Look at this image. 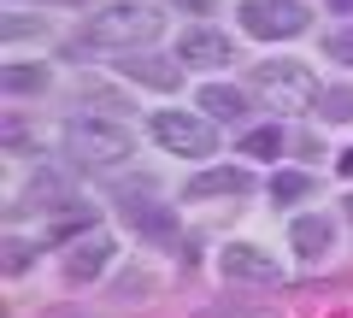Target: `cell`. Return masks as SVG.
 Wrapping results in <instances>:
<instances>
[{"label": "cell", "mask_w": 353, "mask_h": 318, "mask_svg": "<svg viewBox=\"0 0 353 318\" xmlns=\"http://www.w3.org/2000/svg\"><path fill=\"white\" fill-rule=\"evenodd\" d=\"M165 30V18H159V6H106L101 18H88L83 24V41L88 48H148L153 36Z\"/></svg>", "instance_id": "1"}, {"label": "cell", "mask_w": 353, "mask_h": 318, "mask_svg": "<svg viewBox=\"0 0 353 318\" xmlns=\"http://www.w3.org/2000/svg\"><path fill=\"white\" fill-rule=\"evenodd\" d=\"M253 89L277 112H301L306 101H318V77L301 59H265V65H253Z\"/></svg>", "instance_id": "2"}, {"label": "cell", "mask_w": 353, "mask_h": 318, "mask_svg": "<svg viewBox=\"0 0 353 318\" xmlns=\"http://www.w3.org/2000/svg\"><path fill=\"white\" fill-rule=\"evenodd\" d=\"M65 148L77 159H88V166H118V159L136 153V136L124 124H112V118H71L65 124Z\"/></svg>", "instance_id": "3"}, {"label": "cell", "mask_w": 353, "mask_h": 318, "mask_svg": "<svg viewBox=\"0 0 353 318\" xmlns=\"http://www.w3.org/2000/svg\"><path fill=\"white\" fill-rule=\"evenodd\" d=\"M306 6L301 0H241V24H248V36H265V41H289L306 30Z\"/></svg>", "instance_id": "4"}, {"label": "cell", "mask_w": 353, "mask_h": 318, "mask_svg": "<svg viewBox=\"0 0 353 318\" xmlns=\"http://www.w3.org/2000/svg\"><path fill=\"white\" fill-rule=\"evenodd\" d=\"M153 141L171 148V153H183V159H206V153L218 148L212 124L194 118V112H153Z\"/></svg>", "instance_id": "5"}, {"label": "cell", "mask_w": 353, "mask_h": 318, "mask_svg": "<svg viewBox=\"0 0 353 318\" xmlns=\"http://www.w3.org/2000/svg\"><path fill=\"white\" fill-rule=\"evenodd\" d=\"M218 271H224V277H236V283H277V277H283L277 259L259 254V248H248V242H230L224 254H218Z\"/></svg>", "instance_id": "6"}, {"label": "cell", "mask_w": 353, "mask_h": 318, "mask_svg": "<svg viewBox=\"0 0 353 318\" xmlns=\"http://www.w3.org/2000/svg\"><path fill=\"white\" fill-rule=\"evenodd\" d=\"M106 259H112V242L94 230L88 242H71V254H65V277H71V283H88V277H101V271H106Z\"/></svg>", "instance_id": "7"}, {"label": "cell", "mask_w": 353, "mask_h": 318, "mask_svg": "<svg viewBox=\"0 0 353 318\" xmlns=\"http://www.w3.org/2000/svg\"><path fill=\"white\" fill-rule=\"evenodd\" d=\"M253 189V177L241 166H224V171H201V177L189 183V201H218V195H230V201H241V195Z\"/></svg>", "instance_id": "8"}, {"label": "cell", "mask_w": 353, "mask_h": 318, "mask_svg": "<svg viewBox=\"0 0 353 318\" xmlns=\"http://www.w3.org/2000/svg\"><path fill=\"white\" fill-rule=\"evenodd\" d=\"M176 59L183 65H230V36H218V30H189V36L176 41Z\"/></svg>", "instance_id": "9"}, {"label": "cell", "mask_w": 353, "mask_h": 318, "mask_svg": "<svg viewBox=\"0 0 353 318\" xmlns=\"http://www.w3.org/2000/svg\"><path fill=\"white\" fill-rule=\"evenodd\" d=\"M201 112L206 118H224V124H241V118H248V95L230 89V83H206V89H201Z\"/></svg>", "instance_id": "10"}, {"label": "cell", "mask_w": 353, "mask_h": 318, "mask_svg": "<svg viewBox=\"0 0 353 318\" xmlns=\"http://www.w3.org/2000/svg\"><path fill=\"white\" fill-rule=\"evenodd\" d=\"M294 248H301L306 259H318V254H330V248H336V224H330V218H294Z\"/></svg>", "instance_id": "11"}, {"label": "cell", "mask_w": 353, "mask_h": 318, "mask_svg": "<svg viewBox=\"0 0 353 318\" xmlns=\"http://www.w3.org/2000/svg\"><path fill=\"white\" fill-rule=\"evenodd\" d=\"M318 112H324L330 124H353V83H341V89H318Z\"/></svg>", "instance_id": "12"}, {"label": "cell", "mask_w": 353, "mask_h": 318, "mask_svg": "<svg viewBox=\"0 0 353 318\" xmlns=\"http://www.w3.org/2000/svg\"><path fill=\"white\" fill-rule=\"evenodd\" d=\"M41 89H48L41 65H6V95H41Z\"/></svg>", "instance_id": "13"}, {"label": "cell", "mask_w": 353, "mask_h": 318, "mask_svg": "<svg viewBox=\"0 0 353 318\" xmlns=\"http://www.w3.org/2000/svg\"><path fill=\"white\" fill-rule=\"evenodd\" d=\"M124 77H141L153 89H176V71H165L159 59H124Z\"/></svg>", "instance_id": "14"}, {"label": "cell", "mask_w": 353, "mask_h": 318, "mask_svg": "<svg viewBox=\"0 0 353 318\" xmlns=\"http://www.w3.org/2000/svg\"><path fill=\"white\" fill-rule=\"evenodd\" d=\"M124 218H130V224H136V230H148V236H171V212H153V206H124Z\"/></svg>", "instance_id": "15"}, {"label": "cell", "mask_w": 353, "mask_h": 318, "mask_svg": "<svg viewBox=\"0 0 353 318\" xmlns=\"http://www.w3.org/2000/svg\"><path fill=\"white\" fill-rule=\"evenodd\" d=\"M241 153H253V159H277V153H283V130H253V136H241Z\"/></svg>", "instance_id": "16"}, {"label": "cell", "mask_w": 353, "mask_h": 318, "mask_svg": "<svg viewBox=\"0 0 353 318\" xmlns=\"http://www.w3.org/2000/svg\"><path fill=\"white\" fill-rule=\"evenodd\" d=\"M306 189H312V177H301V171H283V177H271V201H301Z\"/></svg>", "instance_id": "17"}, {"label": "cell", "mask_w": 353, "mask_h": 318, "mask_svg": "<svg viewBox=\"0 0 353 318\" xmlns=\"http://www.w3.org/2000/svg\"><path fill=\"white\" fill-rule=\"evenodd\" d=\"M324 53H330V59H341V65H353V24H347V30H330V36H324Z\"/></svg>", "instance_id": "18"}, {"label": "cell", "mask_w": 353, "mask_h": 318, "mask_svg": "<svg viewBox=\"0 0 353 318\" xmlns=\"http://www.w3.org/2000/svg\"><path fill=\"white\" fill-rule=\"evenodd\" d=\"M341 177H353V148H347V153H341Z\"/></svg>", "instance_id": "19"}, {"label": "cell", "mask_w": 353, "mask_h": 318, "mask_svg": "<svg viewBox=\"0 0 353 318\" xmlns=\"http://www.w3.org/2000/svg\"><path fill=\"white\" fill-rule=\"evenodd\" d=\"M41 6H88V0H41Z\"/></svg>", "instance_id": "20"}, {"label": "cell", "mask_w": 353, "mask_h": 318, "mask_svg": "<svg viewBox=\"0 0 353 318\" xmlns=\"http://www.w3.org/2000/svg\"><path fill=\"white\" fill-rule=\"evenodd\" d=\"M330 6H336V12H353V0H330Z\"/></svg>", "instance_id": "21"}]
</instances>
